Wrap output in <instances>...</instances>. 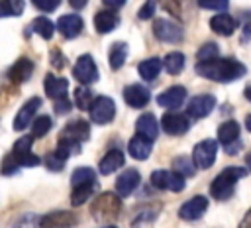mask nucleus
I'll return each mask as SVG.
<instances>
[{
  "mask_svg": "<svg viewBox=\"0 0 251 228\" xmlns=\"http://www.w3.org/2000/svg\"><path fill=\"white\" fill-rule=\"evenodd\" d=\"M184 98H186V88L184 86H169L167 90H163L159 96H157V104L163 106V108H169V110H175L178 106L184 104Z\"/></svg>",
  "mask_w": 251,
  "mask_h": 228,
  "instance_id": "15",
  "label": "nucleus"
},
{
  "mask_svg": "<svg viewBox=\"0 0 251 228\" xmlns=\"http://www.w3.org/2000/svg\"><path fill=\"white\" fill-rule=\"evenodd\" d=\"M245 98H247V100L251 102V83H249V85L245 86Z\"/></svg>",
  "mask_w": 251,
  "mask_h": 228,
  "instance_id": "53",
  "label": "nucleus"
},
{
  "mask_svg": "<svg viewBox=\"0 0 251 228\" xmlns=\"http://www.w3.org/2000/svg\"><path fill=\"white\" fill-rule=\"evenodd\" d=\"M73 77H75L78 83L86 85V86L98 81V69H96V63H94L92 55L86 53V55H80V57L76 59V63H75V67H73Z\"/></svg>",
  "mask_w": 251,
  "mask_h": 228,
  "instance_id": "9",
  "label": "nucleus"
},
{
  "mask_svg": "<svg viewBox=\"0 0 251 228\" xmlns=\"http://www.w3.org/2000/svg\"><path fill=\"white\" fill-rule=\"evenodd\" d=\"M194 69H196V75H200L208 81H216V83H229V81H235L245 75L243 63H239L235 59H222V57H216L206 63H196Z\"/></svg>",
  "mask_w": 251,
  "mask_h": 228,
  "instance_id": "1",
  "label": "nucleus"
},
{
  "mask_svg": "<svg viewBox=\"0 0 251 228\" xmlns=\"http://www.w3.org/2000/svg\"><path fill=\"white\" fill-rule=\"evenodd\" d=\"M33 73V61L27 59V57H20L10 69H8V79L16 85H22L25 83Z\"/></svg>",
  "mask_w": 251,
  "mask_h": 228,
  "instance_id": "19",
  "label": "nucleus"
},
{
  "mask_svg": "<svg viewBox=\"0 0 251 228\" xmlns=\"http://www.w3.org/2000/svg\"><path fill=\"white\" fill-rule=\"evenodd\" d=\"M65 157H61L57 151H51V153H47L43 159H41V163L49 169V171H61L63 167H65Z\"/></svg>",
  "mask_w": 251,
  "mask_h": 228,
  "instance_id": "40",
  "label": "nucleus"
},
{
  "mask_svg": "<svg viewBox=\"0 0 251 228\" xmlns=\"http://www.w3.org/2000/svg\"><path fill=\"white\" fill-rule=\"evenodd\" d=\"M53 108H55V114H67V112L71 110V100H67V98H59V100H55Z\"/></svg>",
  "mask_w": 251,
  "mask_h": 228,
  "instance_id": "47",
  "label": "nucleus"
},
{
  "mask_svg": "<svg viewBox=\"0 0 251 228\" xmlns=\"http://www.w3.org/2000/svg\"><path fill=\"white\" fill-rule=\"evenodd\" d=\"M218 153V142L216 140H202L192 149V163L198 169H208L214 165Z\"/></svg>",
  "mask_w": 251,
  "mask_h": 228,
  "instance_id": "7",
  "label": "nucleus"
},
{
  "mask_svg": "<svg viewBox=\"0 0 251 228\" xmlns=\"http://www.w3.org/2000/svg\"><path fill=\"white\" fill-rule=\"evenodd\" d=\"M149 183L155 187V189H159V191H175V193H178V191H182L184 189V177H180L178 173H175V171H167V169H157V171H153L151 173V177H149Z\"/></svg>",
  "mask_w": 251,
  "mask_h": 228,
  "instance_id": "8",
  "label": "nucleus"
},
{
  "mask_svg": "<svg viewBox=\"0 0 251 228\" xmlns=\"http://www.w3.org/2000/svg\"><path fill=\"white\" fill-rule=\"evenodd\" d=\"M61 136L71 138V140H76V142H84V140L90 138V126H88L86 120H80V118L78 120H71L65 126V130H63Z\"/></svg>",
  "mask_w": 251,
  "mask_h": 228,
  "instance_id": "21",
  "label": "nucleus"
},
{
  "mask_svg": "<svg viewBox=\"0 0 251 228\" xmlns=\"http://www.w3.org/2000/svg\"><path fill=\"white\" fill-rule=\"evenodd\" d=\"M157 2L159 0H145V4L141 6V10L137 12V18L139 20H149L155 14V10H157Z\"/></svg>",
  "mask_w": 251,
  "mask_h": 228,
  "instance_id": "42",
  "label": "nucleus"
},
{
  "mask_svg": "<svg viewBox=\"0 0 251 228\" xmlns=\"http://www.w3.org/2000/svg\"><path fill=\"white\" fill-rule=\"evenodd\" d=\"M216 106V98L212 94H196L190 102H188V114L196 120L206 118Z\"/></svg>",
  "mask_w": 251,
  "mask_h": 228,
  "instance_id": "16",
  "label": "nucleus"
},
{
  "mask_svg": "<svg viewBox=\"0 0 251 228\" xmlns=\"http://www.w3.org/2000/svg\"><path fill=\"white\" fill-rule=\"evenodd\" d=\"M51 126H53L51 116L41 114V116L33 118V124H31V136H33V138H43V136L51 130Z\"/></svg>",
  "mask_w": 251,
  "mask_h": 228,
  "instance_id": "37",
  "label": "nucleus"
},
{
  "mask_svg": "<svg viewBox=\"0 0 251 228\" xmlns=\"http://www.w3.org/2000/svg\"><path fill=\"white\" fill-rule=\"evenodd\" d=\"M245 128H247V130L251 132V114H249V116L245 118Z\"/></svg>",
  "mask_w": 251,
  "mask_h": 228,
  "instance_id": "54",
  "label": "nucleus"
},
{
  "mask_svg": "<svg viewBox=\"0 0 251 228\" xmlns=\"http://www.w3.org/2000/svg\"><path fill=\"white\" fill-rule=\"evenodd\" d=\"M94 187H96V183H88V185L73 187V191H71V202H73L75 206H78V204L86 202V199L94 193Z\"/></svg>",
  "mask_w": 251,
  "mask_h": 228,
  "instance_id": "36",
  "label": "nucleus"
},
{
  "mask_svg": "<svg viewBox=\"0 0 251 228\" xmlns=\"http://www.w3.org/2000/svg\"><path fill=\"white\" fill-rule=\"evenodd\" d=\"M239 228H251V208H249V210H247V214L243 216V220H241Z\"/></svg>",
  "mask_w": 251,
  "mask_h": 228,
  "instance_id": "50",
  "label": "nucleus"
},
{
  "mask_svg": "<svg viewBox=\"0 0 251 228\" xmlns=\"http://www.w3.org/2000/svg\"><path fill=\"white\" fill-rule=\"evenodd\" d=\"M76 214H73L71 210H53L37 220L39 228H73L76 226Z\"/></svg>",
  "mask_w": 251,
  "mask_h": 228,
  "instance_id": "10",
  "label": "nucleus"
},
{
  "mask_svg": "<svg viewBox=\"0 0 251 228\" xmlns=\"http://www.w3.org/2000/svg\"><path fill=\"white\" fill-rule=\"evenodd\" d=\"M31 2H33L35 8H39V10H43V12H53V10L59 8V4H61V0H31Z\"/></svg>",
  "mask_w": 251,
  "mask_h": 228,
  "instance_id": "45",
  "label": "nucleus"
},
{
  "mask_svg": "<svg viewBox=\"0 0 251 228\" xmlns=\"http://www.w3.org/2000/svg\"><path fill=\"white\" fill-rule=\"evenodd\" d=\"M208 208V199L202 195H196L192 199H188L184 204H180L178 208V218L182 220H198Z\"/></svg>",
  "mask_w": 251,
  "mask_h": 228,
  "instance_id": "13",
  "label": "nucleus"
},
{
  "mask_svg": "<svg viewBox=\"0 0 251 228\" xmlns=\"http://www.w3.org/2000/svg\"><path fill=\"white\" fill-rule=\"evenodd\" d=\"M73 94H75V104H76L78 110H88V108H90L94 96H92V92H90V88H88L86 85L76 86Z\"/></svg>",
  "mask_w": 251,
  "mask_h": 228,
  "instance_id": "35",
  "label": "nucleus"
},
{
  "mask_svg": "<svg viewBox=\"0 0 251 228\" xmlns=\"http://www.w3.org/2000/svg\"><path fill=\"white\" fill-rule=\"evenodd\" d=\"M245 163H247V167H249V171H251V153H247V157H245Z\"/></svg>",
  "mask_w": 251,
  "mask_h": 228,
  "instance_id": "55",
  "label": "nucleus"
},
{
  "mask_svg": "<svg viewBox=\"0 0 251 228\" xmlns=\"http://www.w3.org/2000/svg\"><path fill=\"white\" fill-rule=\"evenodd\" d=\"M161 69H163V63H161V59H157V57L143 59V61L139 63V67H137V71H139V75H141L143 81H155V79L159 77Z\"/></svg>",
  "mask_w": 251,
  "mask_h": 228,
  "instance_id": "27",
  "label": "nucleus"
},
{
  "mask_svg": "<svg viewBox=\"0 0 251 228\" xmlns=\"http://www.w3.org/2000/svg\"><path fill=\"white\" fill-rule=\"evenodd\" d=\"M184 2L186 0H163V6L175 18H182V14H184Z\"/></svg>",
  "mask_w": 251,
  "mask_h": 228,
  "instance_id": "41",
  "label": "nucleus"
},
{
  "mask_svg": "<svg viewBox=\"0 0 251 228\" xmlns=\"http://www.w3.org/2000/svg\"><path fill=\"white\" fill-rule=\"evenodd\" d=\"M216 57H220V47H218L216 43H212V41L204 43V45L198 49V53H196L198 63H206V61H212V59H216Z\"/></svg>",
  "mask_w": 251,
  "mask_h": 228,
  "instance_id": "39",
  "label": "nucleus"
},
{
  "mask_svg": "<svg viewBox=\"0 0 251 228\" xmlns=\"http://www.w3.org/2000/svg\"><path fill=\"white\" fill-rule=\"evenodd\" d=\"M124 165V153L120 149H110L98 163V169L102 175H110L114 171H118Z\"/></svg>",
  "mask_w": 251,
  "mask_h": 228,
  "instance_id": "26",
  "label": "nucleus"
},
{
  "mask_svg": "<svg viewBox=\"0 0 251 228\" xmlns=\"http://www.w3.org/2000/svg\"><path fill=\"white\" fill-rule=\"evenodd\" d=\"M49 59H51V65L53 67H57V69H63L65 67V57H63V53H61V49H51V53H49Z\"/></svg>",
  "mask_w": 251,
  "mask_h": 228,
  "instance_id": "46",
  "label": "nucleus"
},
{
  "mask_svg": "<svg viewBox=\"0 0 251 228\" xmlns=\"http://www.w3.org/2000/svg\"><path fill=\"white\" fill-rule=\"evenodd\" d=\"M135 130H137L139 136H143V138H147L151 142L159 136V124H157L153 114H141L137 118V122H135Z\"/></svg>",
  "mask_w": 251,
  "mask_h": 228,
  "instance_id": "22",
  "label": "nucleus"
},
{
  "mask_svg": "<svg viewBox=\"0 0 251 228\" xmlns=\"http://www.w3.org/2000/svg\"><path fill=\"white\" fill-rule=\"evenodd\" d=\"M137 185H139V171L137 169H126L116 179V195L118 197H129Z\"/></svg>",
  "mask_w": 251,
  "mask_h": 228,
  "instance_id": "18",
  "label": "nucleus"
},
{
  "mask_svg": "<svg viewBox=\"0 0 251 228\" xmlns=\"http://www.w3.org/2000/svg\"><path fill=\"white\" fill-rule=\"evenodd\" d=\"M43 86H45V94H47L49 98H53V100L67 98V92H69V83H67V79L55 77L53 73H49V75L45 77Z\"/></svg>",
  "mask_w": 251,
  "mask_h": 228,
  "instance_id": "20",
  "label": "nucleus"
},
{
  "mask_svg": "<svg viewBox=\"0 0 251 228\" xmlns=\"http://www.w3.org/2000/svg\"><path fill=\"white\" fill-rule=\"evenodd\" d=\"M173 171L178 173L180 177H192L194 171H196V165L192 163L190 157L180 155V157H175V159H173Z\"/></svg>",
  "mask_w": 251,
  "mask_h": 228,
  "instance_id": "34",
  "label": "nucleus"
},
{
  "mask_svg": "<svg viewBox=\"0 0 251 228\" xmlns=\"http://www.w3.org/2000/svg\"><path fill=\"white\" fill-rule=\"evenodd\" d=\"M94 220L106 224V222H114L120 212H122V200L116 193H100L94 202H92V208H90Z\"/></svg>",
  "mask_w": 251,
  "mask_h": 228,
  "instance_id": "3",
  "label": "nucleus"
},
{
  "mask_svg": "<svg viewBox=\"0 0 251 228\" xmlns=\"http://www.w3.org/2000/svg\"><path fill=\"white\" fill-rule=\"evenodd\" d=\"M24 12V0H0V18L20 16Z\"/></svg>",
  "mask_w": 251,
  "mask_h": 228,
  "instance_id": "38",
  "label": "nucleus"
},
{
  "mask_svg": "<svg viewBox=\"0 0 251 228\" xmlns=\"http://www.w3.org/2000/svg\"><path fill=\"white\" fill-rule=\"evenodd\" d=\"M82 28H84V22H82V18L76 16V14H65V16H61V18L57 20V29H59L67 39L76 37V35L82 31Z\"/></svg>",
  "mask_w": 251,
  "mask_h": 228,
  "instance_id": "17",
  "label": "nucleus"
},
{
  "mask_svg": "<svg viewBox=\"0 0 251 228\" xmlns=\"http://www.w3.org/2000/svg\"><path fill=\"white\" fill-rule=\"evenodd\" d=\"M120 18L114 10H100L96 16H94V28L98 33H108L112 31L116 26H118Z\"/></svg>",
  "mask_w": 251,
  "mask_h": 228,
  "instance_id": "24",
  "label": "nucleus"
},
{
  "mask_svg": "<svg viewBox=\"0 0 251 228\" xmlns=\"http://www.w3.org/2000/svg\"><path fill=\"white\" fill-rule=\"evenodd\" d=\"M237 138H239V124L235 120H227V122L220 124V128H218V142L220 143L227 145V143L237 142Z\"/></svg>",
  "mask_w": 251,
  "mask_h": 228,
  "instance_id": "28",
  "label": "nucleus"
},
{
  "mask_svg": "<svg viewBox=\"0 0 251 228\" xmlns=\"http://www.w3.org/2000/svg\"><path fill=\"white\" fill-rule=\"evenodd\" d=\"M247 175L245 167H226L224 171H220L216 175V179L210 183V195L216 200H226L233 195L235 185L239 179H243Z\"/></svg>",
  "mask_w": 251,
  "mask_h": 228,
  "instance_id": "2",
  "label": "nucleus"
},
{
  "mask_svg": "<svg viewBox=\"0 0 251 228\" xmlns=\"http://www.w3.org/2000/svg\"><path fill=\"white\" fill-rule=\"evenodd\" d=\"M124 100L131 108H143V106L149 104L151 92H149V88L145 85L135 83V85H129V86L124 88Z\"/></svg>",
  "mask_w": 251,
  "mask_h": 228,
  "instance_id": "12",
  "label": "nucleus"
},
{
  "mask_svg": "<svg viewBox=\"0 0 251 228\" xmlns=\"http://www.w3.org/2000/svg\"><path fill=\"white\" fill-rule=\"evenodd\" d=\"M224 149H226V153H229V155H235V153L241 149V143H239V140H237V142H233V143H227V145H224Z\"/></svg>",
  "mask_w": 251,
  "mask_h": 228,
  "instance_id": "48",
  "label": "nucleus"
},
{
  "mask_svg": "<svg viewBox=\"0 0 251 228\" xmlns=\"http://www.w3.org/2000/svg\"><path fill=\"white\" fill-rule=\"evenodd\" d=\"M88 183H96V173L90 167H78V169L73 171V175H71V187L88 185Z\"/></svg>",
  "mask_w": 251,
  "mask_h": 228,
  "instance_id": "32",
  "label": "nucleus"
},
{
  "mask_svg": "<svg viewBox=\"0 0 251 228\" xmlns=\"http://www.w3.org/2000/svg\"><path fill=\"white\" fill-rule=\"evenodd\" d=\"M55 151L61 155V157H71V155H76L78 151H80V142H76V140H71V138H65V136H61L59 138V142H57V147H55Z\"/></svg>",
  "mask_w": 251,
  "mask_h": 228,
  "instance_id": "31",
  "label": "nucleus"
},
{
  "mask_svg": "<svg viewBox=\"0 0 251 228\" xmlns=\"http://www.w3.org/2000/svg\"><path fill=\"white\" fill-rule=\"evenodd\" d=\"M108 8H120V6H124L126 4V0H102Z\"/></svg>",
  "mask_w": 251,
  "mask_h": 228,
  "instance_id": "49",
  "label": "nucleus"
},
{
  "mask_svg": "<svg viewBox=\"0 0 251 228\" xmlns=\"http://www.w3.org/2000/svg\"><path fill=\"white\" fill-rule=\"evenodd\" d=\"M31 28H33V31H35L37 35H41L43 39H51V37H53V31H55V24H53L49 18H45V16L35 18L33 24H31Z\"/></svg>",
  "mask_w": 251,
  "mask_h": 228,
  "instance_id": "33",
  "label": "nucleus"
},
{
  "mask_svg": "<svg viewBox=\"0 0 251 228\" xmlns=\"http://www.w3.org/2000/svg\"><path fill=\"white\" fill-rule=\"evenodd\" d=\"M102 228H118V226H114V224H110V226H102Z\"/></svg>",
  "mask_w": 251,
  "mask_h": 228,
  "instance_id": "56",
  "label": "nucleus"
},
{
  "mask_svg": "<svg viewBox=\"0 0 251 228\" xmlns=\"http://www.w3.org/2000/svg\"><path fill=\"white\" fill-rule=\"evenodd\" d=\"M249 39H251V24H249V26H245L243 35H241V43H247Z\"/></svg>",
  "mask_w": 251,
  "mask_h": 228,
  "instance_id": "51",
  "label": "nucleus"
},
{
  "mask_svg": "<svg viewBox=\"0 0 251 228\" xmlns=\"http://www.w3.org/2000/svg\"><path fill=\"white\" fill-rule=\"evenodd\" d=\"M153 33L159 41H165V43H178L184 37L182 26L176 24L175 20H165V18H157L153 22Z\"/></svg>",
  "mask_w": 251,
  "mask_h": 228,
  "instance_id": "4",
  "label": "nucleus"
},
{
  "mask_svg": "<svg viewBox=\"0 0 251 228\" xmlns=\"http://www.w3.org/2000/svg\"><path fill=\"white\" fill-rule=\"evenodd\" d=\"M161 126L165 130V134L169 136H182L188 132L190 128V120L186 114H180V112H167L163 114L161 118Z\"/></svg>",
  "mask_w": 251,
  "mask_h": 228,
  "instance_id": "11",
  "label": "nucleus"
},
{
  "mask_svg": "<svg viewBox=\"0 0 251 228\" xmlns=\"http://www.w3.org/2000/svg\"><path fill=\"white\" fill-rule=\"evenodd\" d=\"M161 63H163V67H165V71H167L169 75H178V73H182V69H184V55H182L180 51H173V53H169Z\"/></svg>",
  "mask_w": 251,
  "mask_h": 228,
  "instance_id": "30",
  "label": "nucleus"
},
{
  "mask_svg": "<svg viewBox=\"0 0 251 228\" xmlns=\"http://www.w3.org/2000/svg\"><path fill=\"white\" fill-rule=\"evenodd\" d=\"M126 57H127V43H126V41H116V43H112L108 59H110V67H112L114 71H118V69L126 63Z\"/></svg>",
  "mask_w": 251,
  "mask_h": 228,
  "instance_id": "29",
  "label": "nucleus"
},
{
  "mask_svg": "<svg viewBox=\"0 0 251 228\" xmlns=\"http://www.w3.org/2000/svg\"><path fill=\"white\" fill-rule=\"evenodd\" d=\"M88 112L94 124H110L116 116V104L110 96H94Z\"/></svg>",
  "mask_w": 251,
  "mask_h": 228,
  "instance_id": "6",
  "label": "nucleus"
},
{
  "mask_svg": "<svg viewBox=\"0 0 251 228\" xmlns=\"http://www.w3.org/2000/svg\"><path fill=\"white\" fill-rule=\"evenodd\" d=\"M229 0H198V6L204 10H226Z\"/></svg>",
  "mask_w": 251,
  "mask_h": 228,
  "instance_id": "43",
  "label": "nucleus"
},
{
  "mask_svg": "<svg viewBox=\"0 0 251 228\" xmlns=\"http://www.w3.org/2000/svg\"><path fill=\"white\" fill-rule=\"evenodd\" d=\"M39 106H41V98H37V96L29 98V100L18 110V114H16V118H14V130L24 132V130L29 126V122L35 118Z\"/></svg>",
  "mask_w": 251,
  "mask_h": 228,
  "instance_id": "14",
  "label": "nucleus"
},
{
  "mask_svg": "<svg viewBox=\"0 0 251 228\" xmlns=\"http://www.w3.org/2000/svg\"><path fill=\"white\" fill-rule=\"evenodd\" d=\"M210 28H212V31H216L218 35H231L233 31H235V28H237V22L229 16V14H218V16H214L212 20H210Z\"/></svg>",
  "mask_w": 251,
  "mask_h": 228,
  "instance_id": "25",
  "label": "nucleus"
},
{
  "mask_svg": "<svg viewBox=\"0 0 251 228\" xmlns=\"http://www.w3.org/2000/svg\"><path fill=\"white\" fill-rule=\"evenodd\" d=\"M151 149H153L151 140H147V138H143L139 134L133 136L129 140V143H127V151H129V155L133 159H147L151 155Z\"/></svg>",
  "mask_w": 251,
  "mask_h": 228,
  "instance_id": "23",
  "label": "nucleus"
},
{
  "mask_svg": "<svg viewBox=\"0 0 251 228\" xmlns=\"http://www.w3.org/2000/svg\"><path fill=\"white\" fill-rule=\"evenodd\" d=\"M31 143H33V136H24V138H20V140L14 143L10 155L14 157V161H16L20 167H35V165L41 163L39 155L31 153Z\"/></svg>",
  "mask_w": 251,
  "mask_h": 228,
  "instance_id": "5",
  "label": "nucleus"
},
{
  "mask_svg": "<svg viewBox=\"0 0 251 228\" xmlns=\"http://www.w3.org/2000/svg\"><path fill=\"white\" fill-rule=\"evenodd\" d=\"M20 169V165L14 161V157L8 153V155H4V159H2V167H0V171H2V175H12V173H16Z\"/></svg>",
  "mask_w": 251,
  "mask_h": 228,
  "instance_id": "44",
  "label": "nucleus"
},
{
  "mask_svg": "<svg viewBox=\"0 0 251 228\" xmlns=\"http://www.w3.org/2000/svg\"><path fill=\"white\" fill-rule=\"evenodd\" d=\"M86 2H88V0H69V4H71L73 8H76V10L84 8V6H86Z\"/></svg>",
  "mask_w": 251,
  "mask_h": 228,
  "instance_id": "52",
  "label": "nucleus"
}]
</instances>
